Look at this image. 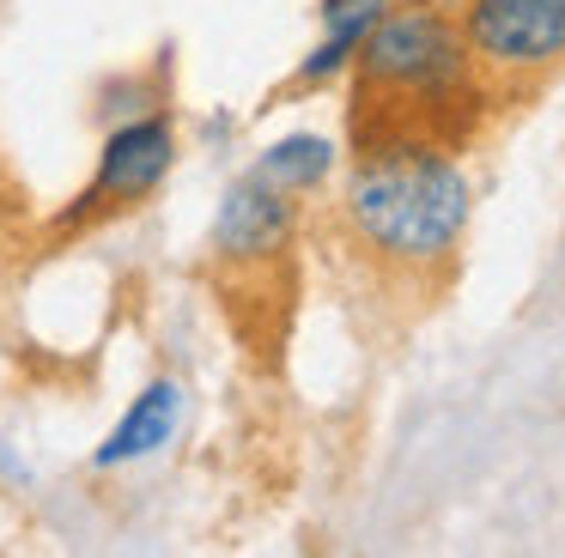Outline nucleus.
<instances>
[{
  "mask_svg": "<svg viewBox=\"0 0 565 558\" xmlns=\"http://www.w3.org/2000/svg\"><path fill=\"white\" fill-rule=\"evenodd\" d=\"M334 213H341L347 249L371 267V279L438 291L450 286L456 261H462L475 182L456 164L450 146L402 133V140L353 146Z\"/></svg>",
  "mask_w": 565,
  "mask_h": 558,
  "instance_id": "nucleus-1",
  "label": "nucleus"
},
{
  "mask_svg": "<svg viewBox=\"0 0 565 558\" xmlns=\"http://www.w3.org/2000/svg\"><path fill=\"white\" fill-rule=\"evenodd\" d=\"M487 104L499 97L480 79L456 12H444L438 0L383 7V19L353 55V109H347L353 146L419 133L462 152Z\"/></svg>",
  "mask_w": 565,
  "mask_h": 558,
  "instance_id": "nucleus-2",
  "label": "nucleus"
},
{
  "mask_svg": "<svg viewBox=\"0 0 565 558\" xmlns=\"http://www.w3.org/2000/svg\"><path fill=\"white\" fill-rule=\"evenodd\" d=\"M456 24L499 104L565 67V0H456Z\"/></svg>",
  "mask_w": 565,
  "mask_h": 558,
  "instance_id": "nucleus-3",
  "label": "nucleus"
},
{
  "mask_svg": "<svg viewBox=\"0 0 565 558\" xmlns=\"http://www.w3.org/2000/svg\"><path fill=\"white\" fill-rule=\"evenodd\" d=\"M177 170V128L164 109H147L135 121H116L98 146V170L92 182L74 194L62 218H55V237H74V230H98L110 218L135 213L140 201L164 189V176Z\"/></svg>",
  "mask_w": 565,
  "mask_h": 558,
  "instance_id": "nucleus-4",
  "label": "nucleus"
},
{
  "mask_svg": "<svg viewBox=\"0 0 565 558\" xmlns=\"http://www.w3.org/2000/svg\"><path fill=\"white\" fill-rule=\"evenodd\" d=\"M298 225H305V213H298V194L292 189H274L268 176H237L232 189H225L220 213H213V255H220L225 267H274L286 261V249L298 243Z\"/></svg>",
  "mask_w": 565,
  "mask_h": 558,
  "instance_id": "nucleus-5",
  "label": "nucleus"
},
{
  "mask_svg": "<svg viewBox=\"0 0 565 558\" xmlns=\"http://www.w3.org/2000/svg\"><path fill=\"white\" fill-rule=\"evenodd\" d=\"M177 425H183V383H177V376H152V383L128 400V412L116 419V431L92 449V468L110 473V468H128V461L159 455V449L177 437Z\"/></svg>",
  "mask_w": 565,
  "mask_h": 558,
  "instance_id": "nucleus-6",
  "label": "nucleus"
},
{
  "mask_svg": "<svg viewBox=\"0 0 565 558\" xmlns=\"http://www.w3.org/2000/svg\"><path fill=\"white\" fill-rule=\"evenodd\" d=\"M334 140H322V133H286V140H274L268 152L256 158V176H268L274 189H292V194H317L322 182L334 176Z\"/></svg>",
  "mask_w": 565,
  "mask_h": 558,
  "instance_id": "nucleus-7",
  "label": "nucleus"
},
{
  "mask_svg": "<svg viewBox=\"0 0 565 558\" xmlns=\"http://www.w3.org/2000/svg\"><path fill=\"white\" fill-rule=\"evenodd\" d=\"M0 473H7V480H19V485L31 480V473H25V461H19V455H7V443H0Z\"/></svg>",
  "mask_w": 565,
  "mask_h": 558,
  "instance_id": "nucleus-8",
  "label": "nucleus"
}]
</instances>
